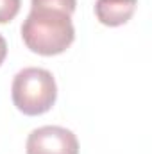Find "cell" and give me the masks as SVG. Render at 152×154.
<instances>
[{"instance_id": "6da1fadb", "label": "cell", "mask_w": 152, "mask_h": 154, "mask_svg": "<svg viewBox=\"0 0 152 154\" xmlns=\"http://www.w3.org/2000/svg\"><path fill=\"white\" fill-rule=\"evenodd\" d=\"M22 38L39 56L63 54L75 39L72 14L54 7H31L22 23Z\"/></svg>"}, {"instance_id": "8992f818", "label": "cell", "mask_w": 152, "mask_h": 154, "mask_svg": "<svg viewBox=\"0 0 152 154\" xmlns=\"http://www.w3.org/2000/svg\"><path fill=\"white\" fill-rule=\"evenodd\" d=\"M22 0H0V23L11 22L20 11Z\"/></svg>"}, {"instance_id": "7a4b0ae2", "label": "cell", "mask_w": 152, "mask_h": 154, "mask_svg": "<svg viewBox=\"0 0 152 154\" xmlns=\"http://www.w3.org/2000/svg\"><path fill=\"white\" fill-rule=\"evenodd\" d=\"M13 104L18 111L29 116H38L52 109L57 99V84L54 75L38 66L20 70L11 84Z\"/></svg>"}, {"instance_id": "277c9868", "label": "cell", "mask_w": 152, "mask_h": 154, "mask_svg": "<svg viewBox=\"0 0 152 154\" xmlns=\"http://www.w3.org/2000/svg\"><path fill=\"white\" fill-rule=\"evenodd\" d=\"M138 7V0H97L95 14L102 25L118 27L127 23Z\"/></svg>"}, {"instance_id": "5b68a950", "label": "cell", "mask_w": 152, "mask_h": 154, "mask_svg": "<svg viewBox=\"0 0 152 154\" xmlns=\"http://www.w3.org/2000/svg\"><path fill=\"white\" fill-rule=\"evenodd\" d=\"M31 7H54L61 9L68 14H74L77 0H31Z\"/></svg>"}, {"instance_id": "3957f363", "label": "cell", "mask_w": 152, "mask_h": 154, "mask_svg": "<svg viewBox=\"0 0 152 154\" xmlns=\"http://www.w3.org/2000/svg\"><path fill=\"white\" fill-rule=\"evenodd\" d=\"M27 154H79V140L74 131L61 125H43L27 136Z\"/></svg>"}, {"instance_id": "52a82bcc", "label": "cell", "mask_w": 152, "mask_h": 154, "mask_svg": "<svg viewBox=\"0 0 152 154\" xmlns=\"http://www.w3.org/2000/svg\"><path fill=\"white\" fill-rule=\"evenodd\" d=\"M5 56H7V41H5V38H4L2 34H0V66H2Z\"/></svg>"}]
</instances>
